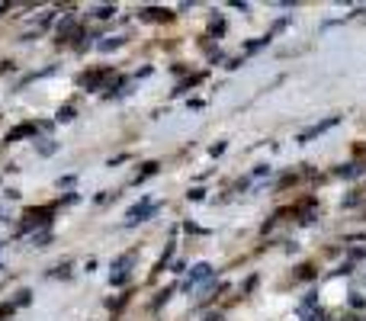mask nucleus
<instances>
[{"label":"nucleus","instance_id":"nucleus-4","mask_svg":"<svg viewBox=\"0 0 366 321\" xmlns=\"http://www.w3.org/2000/svg\"><path fill=\"white\" fill-rule=\"evenodd\" d=\"M206 276H212V267L209 263H196L190 273V283H199V280H206Z\"/></svg>","mask_w":366,"mask_h":321},{"label":"nucleus","instance_id":"nucleus-11","mask_svg":"<svg viewBox=\"0 0 366 321\" xmlns=\"http://www.w3.org/2000/svg\"><path fill=\"white\" fill-rule=\"evenodd\" d=\"M7 315H13V305H0V318H7Z\"/></svg>","mask_w":366,"mask_h":321},{"label":"nucleus","instance_id":"nucleus-7","mask_svg":"<svg viewBox=\"0 0 366 321\" xmlns=\"http://www.w3.org/2000/svg\"><path fill=\"white\" fill-rule=\"evenodd\" d=\"M74 119V106H61L58 109V122H71Z\"/></svg>","mask_w":366,"mask_h":321},{"label":"nucleus","instance_id":"nucleus-1","mask_svg":"<svg viewBox=\"0 0 366 321\" xmlns=\"http://www.w3.org/2000/svg\"><path fill=\"white\" fill-rule=\"evenodd\" d=\"M331 125H337V116H331V119H325V122L312 125V129H308V132H302V135H299V141H302V145H305V141H312L315 135H321V132H328Z\"/></svg>","mask_w":366,"mask_h":321},{"label":"nucleus","instance_id":"nucleus-8","mask_svg":"<svg viewBox=\"0 0 366 321\" xmlns=\"http://www.w3.org/2000/svg\"><path fill=\"white\" fill-rule=\"evenodd\" d=\"M312 276H315L312 267H302V270H299V280H312Z\"/></svg>","mask_w":366,"mask_h":321},{"label":"nucleus","instance_id":"nucleus-9","mask_svg":"<svg viewBox=\"0 0 366 321\" xmlns=\"http://www.w3.org/2000/svg\"><path fill=\"white\" fill-rule=\"evenodd\" d=\"M113 13H116L113 7H100V10H97V16H100V20H106V16H113Z\"/></svg>","mask_w":366,"mask_h":321},{"label":"nucleus","instance_id":"nucleus-2","mask_svg":"<svg viewBox=\"0 0 366 321\" xmlns=\"http://www.w3.org/2000/svg\"><path fill=\"white\" fill-rule=\"evenodd\" d=\"M48 215H52V206H45V209H29V212H26V219H29V222H26V228H29V225H36V222H48Z\"/></svg>","mask_w":366,"mask_h":321},{"label":"nucleus","instance_id":"nucleus-5","mask_svg":"<svg viewBox=\"0 0 366 321\" xmlns=\"http://www.w3.org/2000/svg\"><path fill=\"white\" fill-rule=\"evenodd\" d=\"M142 16H145V20H158V23H164V20H170V10H142Z\"/></svg>","mask_w":366,"mask_h":321},{"label":"nucleus","instance_id":"nucleus-12","mask_svg":"<svg viewBox=\"0 0 366 321\" xmlns=\"http://www.w3.org/2000/svg\"><path fill=\"white\" fill-rule=\"evenodd\" d=\"M0 13H3V7H0Z\"/></svg>","mask_w":366,"mask_h":321},{"label":"nucleus","instance_id":"nucleus-6","mask_svg":"<svg viewBox=\"0 0 366 321\" xmlns=\"http://www.w3.org/2000/svg\"><path fill=\"white\" fill-rule=\"evenodd\" d=\"M32 132H36V125L32 122H26V125H20V129H13L7 135V141H16V138H23V135H32Z\"/></svg>","mask_w":366,"mask_h":321},{"label":"nucleus","instance_id":"nucleus-3","mask_svg":"<svg viewBox=\"0 0 366 321\" xmlns=\"http://www.w3.org/2000/svg\"><path fill=\"white\" fill-rule=\"evenodd\" d=\"M109 74H113V71H93V74H87V77H84V84L90 87V90H97V87L103 84V80H106Z\"/></svg>","mask_w":366,"mask_h":321},{"label":"nucleus","instance_id":"nucleus-10","mask_svg":"<svg viewBox=\"0 0 366 321\" xmlns=\"http://www.w3.org/2000/svg\"><path fill=\"white\" fill-rule=\"evenodd\" d=\"M39 151H42V154H55V145H52V141H45V145L39 148Z\"/></svg>","mask_w":366,"mask_h":321}]
</instances>
